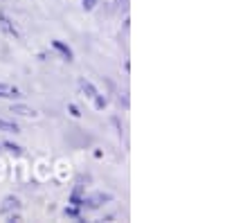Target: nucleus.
Wrapping results in <instances>:
<instances>
[{
    "label": "nucleus",
    "mask_w": 252,
    "mask_h": 223,
    "mask_svg": "<svg viewBox=\"0 0 252 223\" xmlns=\"http://www.w3.org/2000/svg\"><path fill=\"white\" fill-rule=\"evenodd\" d=\"M110 201H113V194L97 191V194H93V196H86L84 198V205L88 207V210H97V207H101L104 203H110Z\"/></svg>",
    "instance_id": "f257e3e1"
},
{
    "label": "nucleus",
    "mask_w": 252,
    "mask_h": 223,
    "mask_svg": "<svg viewBox=\"0 0 252 223\" xmlns=\"http://www.w3.org/2000/svg\"><path fill=\"white\" fill-rule=\"evenodd\" d=\"M104 7L108 14H115V11L122 7V0H104Z\"/></svg>",
    "instance_id": "9d476101"
},
{
    "label": "nucleus",
    "mask_w": 252,
    "mask_h": 223,
    "mask_svg": "<svg viewBox=\"0 0 252 223\" xmlns=\"http://www.w3.org/2000/svg\"><path fill=\"white\" fill-rule=\"evenodd\" d=\"M0 131L5 133H21V127L16 122H9V120H0Z\"/></svg>",
    "instance_id": "6e6552de"
},
{
    "label": "nucleus",
    "mask_w": 252,
    "mask_h": 223,
    "mask_svg": "<svg viewBox=\"0 0 252 223\" xmlns=\"http://www.w3.org/2000/svg\"><path fill=\"white\" fill-rule=\"evenodd\" d=\"M0 147H2V144H0Z\"/></svg>",
    "instance_id": "2eb2a0df"
},
{
    "label": "nucleus",
    "mask_w": 252,
    "mask_h": 223,
    "mask_svg": "<svg viewBox=\"0 0 252 223\" xmlns=\"http://www.w3.org/2000/svg\"><path fill=\"white\" fill-rule=\"evenodd\" d=\"M79 88H81V93H84L86 97H90V99L97 95V88H94V86L90 84L88 79H79Z\"/></svg>",
    "instance_id": "0eeeda50"
},
{
    "label": "nucleus",
    "mask_w": 252,
    "mask_h": 223,
    "mask_svg": "<svg viewBox=\"0 0 252 223\" xmlns=\"http://www.w3.org/2000/svg\"><path fill=\"white\" fill-rule=\"evenodd\" d=\"M0 27H2V32H5L7 36L21 38V34H18V30H16V25H14V23H11V18L7 16L5 11H0Z\"/></svg>",
    "instance_id": "f03ea898"
},
{
    "label": "nucleus",
    "mask_w": 252,
    "mask_h": 223,
    "mask_svg": "<svg viewBox=\"0 0 252 223\" xmlns=\"http://www.w3.org/2000/svg\"><path fill=\"white\" fill-rule=\"evenodd\" d=\"M0 97H23L21 91L16 88V86H9V84H0Z\"/></svg>",
    "instance_id": "423d86ee"
},
{
    "label": "nucleus",
    "mask_w": 252,
    "mask_h": 223,
    "mask_svg": "<svg viewBox=\"0 0 252 223\" xmlns=\"http://www.w3.org/2000/svg\"><path fill=\"white\" fill-rule=\"evenodd\" d=\"M52 48L57 50V52H61V57L65 59V61H72L74 59V54H72V50L65 45V43H61V41H52Z\"/></svg>",
    "instance_id": "39448f33"
},
{
    "label": "nucleus",
    "mask_w": 252,
    "mask_h": 223,
    "mask_svg": "<svg viewBox=\"0 0 252 223\" xmlns=\"http://www.w3.org/2000/svg\"><path fill=\"white\" fill-rule=\"evenodd\" d=\"M2 147L9 151V154H14V156H23V147H18V144H14V142H0Z\"/></svg>",
    "instance_id": "f8f14e48"
},
{
    "label": "nucleus",
    "mask_w": 252,
    "mask_h": 223,
    "mask_svg": "<svg viewBox=\"0 0 252 223\" xmlns=\"http://www.w3.org/2000/svg\"><path fill=\"white\" fill-rule=\"evenodd\" d=\"M18 207H21V201L16 196H7L0 205V214H9V212H18Z\"/></svg>",
    "instance_id": "7ed1b4c3"
},
{
    "label": "nucleus",
    "mask_w": 252,
    "mask_h": 223,
    "mask_svg": "<svg viewBox=\"0 0 252 223\" xmlns=\"http://www.w3.org/2000/svg\"><path fill=\"white\" fill-rule=\"evenodd\" d=\"M9 113H16V115H23V117H36V115H38L34 108L25 106V104H11Z\"/></svg>",
    "instance_id": "20e7f679"
},
{
    "label": "nucleus",
    "mask_w": 252,
    "mask_h": 223,
    "mask_svg": "<svg viewBox=\"0 0 252 223\" xmlns=\"http://www.w3.org/2000/svg\"><path fill=\"white\" fill-rule=\"evenodd\" d=\"M63 214L70 219H77V221H81V212H79V207L77 205H68L65 210H63Z\"/></svg>",
    "instance_id": "1a4fd4ad"
},
{
    "label": "nucleus",
    "mask_w": 252,
    "mask_h": 223,
    "mask_svg": "<svg viewBox=\"0 0 252 223\" xmlns=\"http://www.w3.org/2000/svg\"><path fill=\"white\" fill-rule=\"evenodd\" d=\"M68 111H70V115H72V117H81V113H79V108L74 106V104H70Z\"/></svg>",
    "instance_id": "4468645a"
},
{
    "label": "nucleus",
    "mask_w": 252,
    "mask_h": 223,
    "mask_svg": "<svg viewBox=\"0 0 252 223\" xmlns=\"http://www.w3.org/2000/svg\"><path fill=\"white\" fill-rule=\"evenodd\" d=\"M97 2H99V0H84V2H81V7H84L86 11H93L94 7H97Z\"/></svg>",
    "instance_id": "ddd939ff"
},
{
    "label": "nucleus",
    "mask_w": 252,
    "mask_h": 223,
    "mask_svg": "<svg viewBox=\"0 0 252 223\" xmlns=\"http://www.w3.org/2000/svg\"><path fill=\"white\" fill-rule=\"evenodd\" d=\"M93 99H94V108H97V111H104V108L108 106V99H106L104 95H99V93H97Z\"/></svg>",
    "instance_id": "9b49d317"
}]
</instances>
